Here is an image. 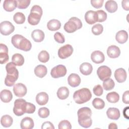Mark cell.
Masks as SVG:
<instances>
[{
	"label": "cell",
	"instance_id": "ffe728a7",
	"mask_svg": "<svg viewBox=\"0 0 129 129\" xmlns=\"http://www.w3.org/2000/svg\"><path fill=\"white\" fill-rule=\"evenodd\" d=\"M34 126V123L33 119L27 116L23 118L20 123V127L22 129H32Z\"/></svg>",
	"mask_w": 129,
	"mask_h": 129
},
{
	"label": "cell",
	"instance_id": "484cf974",
	"mask_svg": "<svg viewBox=\"0 0 129 129\" xmlns=\"http://www.w3.org/2000/svg\"><path fill=\"white\" fill-rule=\"evenodd\" d=\"M47 68L44 65H38L34 69V73L35 75L40 78H42L45 76L47 74Z\"/></svg>",
	"mask_w": 129,
	"mask_h": 129
},
{
	"label": "cell",
	"instance_id": "ba28073f",
	"mask_svg": "<svg viewBox=\"0 0 129 129\" xmlns=\"http://www.w3.org/2000/svg\"><path fill=\"white\" fill-rule=\"evenodd\" d=\"M15 30V27L11 22L8 21H5L0 24L1 33L5 36L11 34Z\"/></svg>",
	"mask_w": 129,
	"mask_h": 129
},
{
	"label": "cell",
	"instance_id": "f1b7e54d",
	"mask_svg": "<svg viewBox=\"0 0 129 129\" xmlns=\"http://www.w3.org/2000/svg\"><path fill=\"white\" fill-rule=\"evenodd\" d=\"M118 6L117 3L113 0L107 1L105 4V8L109 13H113L117 10Z\"/></svg>",
	"mask_w": 129,
	"mask_h": 129
},
{
	"label": "cell",
	"instance_id": "ee69618b",
	"mask_svg": "<svg viewBox=\"0 0 129 129\" xmlns=\"http://www.w3.org/2000/svg\"><path fill=\"white\" fill-rule=\"evenodd\" d=\"M54 40L59 43H63L65 41V38L63 34L59 32H56L54 34Z\"/></svg>",
	"mask_w": 129,
	"mask_h": 129
},
{
	"label": "cell",
	"instance_id": "4fadbf2b",
	"mask_svg": "<svg viewBox=\"0 0 129 129\" xmlns=\"http://www.w3.org/2000/svg\"><path fill=\"white\" fill-rule=\"evenodd\" d=\"M6 70L9 76L14 77L18 79L19 72L16 68V65L13 62H10L6 66Z\"/></svg>",
	"mask_w": 129,
	"mask_h": 129
},
{
	"label": "cell",
	"instance_id": "f6af8a7d",
	"mask_svg": "<svg viewBox=\"0 0 129 129\" xmlns=\"http://www.w3.org/2000/svg\"><path fill=\"white\" fill-rule=\"evenodd\" d=\"M93 91L94 94L97 96L102 95L103 93V88L100 85H97L95 86L93 89Z\"/></svg>",
	"mask_w": 129,
	"mask_h": 129
},
{
	"label": "cell",
	"instance_id": "3957f363",
	"mask_svg": "<svg viewBox=\"0 0 129 129\" xmlns=\"http://www.w3.org/2000/svg\"><path fill=\"white\" fill-rule=\"evenodd\" d=\"M92 94L90 90L86 88H83L76 91L73 95L75 102L79 104H83L91 99Z\"/></svg>",
	"mask_w": 129,
	"mask_h": 129
},
{
	"label": "cell",
	"instance_id": "d6a6232c",
	"mask_svg": "<svg viewBox=\"0 0 129 129\" xmlns=\"http://www.w3.org/2000/svg\"><path fill=\"white\" fill-rule=\"evenodd\" d=\"M106 99L109 102L115 103L119 101V95L116 92H111L107 94Z\"/></svg>",
	"mask_w": 129,
	"mask_h": 129
},
{
	"label": "cell",
	"instance_id": "277c9868",
	"mask_svg": "<svg viewBox=\"0 0 129 129\" xmlns=\"http://www.w3.org/2000/svg\"><path fill=\"white\" fill-rule=\"evenodd\" d=\"M43 14L41 7L38 5L33 6L30 10V13L28 17V22L31 25H37L40 20Z\"/></svg>",
	"mask_w": 129,
	"mask_h": 129
},
{
	"label": "cell",
	"instance_id": "6da1fadb",
	"mask_svg": "<svg viewBox=\"0 0 129 129\" xmlns=\"http://www.w3.org/2000/svg\"><path fill=\"white\" fill-rule=\"evenodd\" d=\"M78 123L83 127L88 128L92 124V120L91 118L92 111L87 107H82L79 109L77 112Z\"/></svg>",
	"mask_w": 129,
	"mask_h": 129
},
{
	"label": "cell",
	"instance_id": "e0dca14e",
	"mask_svg": "<svg viewBox=\"0 0 129 129\" xmlns=\"http://www.w3.org/2000/svg\"><path fill=\"white\" fill-rule=\"evenodd\" d=\"M107 54L110 58H117L120 54V50L118 46L114 45H110L107 49Z\"/></svg>",
	"mask_w": 129,
	"mask_h": 129
},
{
	"label": "cell",
	"instance_id": "83f0119b",
	"mask_svg": "<svg viewBox=\"0 0 129 129\" xmlns=\"http://www.w3.org/2000/svg\"><path fill=\"white\" fill-rule=\"evenodd\" d=\"M61 27V23L56 19H52L49 21L47 24V27L50 31H56L60 29Z\"/></svg>",
	"mask_w": 129,
	"mask_h": 129
},
{
	"label": "cell",
	"instance_id": "60d3db41",
	"mask_svg": "<svg viewBox=\"0 0 129 129\" xmlns=\"http://www.w3.org/2000/svg\"><path fill=\"white\" fill-rule=\"evenodd\" d=\"M30 0H17V7L20 9H26L30 5Z\"/></svg>",
	"mask_w": 129,
	"mask_h": 129
},
{
	"label": "cell",
	"instance_id": "8992f818",
	"mask_svg": "<svg viewBox=\"0 0 129 129\" xmlns=\"http://www.w3.org/2000/svg\"><path fill=\"white\" fill-rule=\"evenodd\" d=\"M26 101L23 99H17L14 102L13 112L17 116H21L25 113Z\"/></svg>",
	"mask_w": 129,
	"mask_h": 129
},
{
	"label": "cell",
	"instance_id": "1f68e13d",
	"mask_svg": "<svg viewBox=\"0 0 129 129\" xmlns=\"http://www.w3.org/2000/svg\"><path fill=\"white\" fill-rule=\"evenodd\" d=\"M12 60L16 66H22L24 63V58L23 56L20 53H15L12 57Z\"/></svg>",
	"mask_w": 129,
	"mask_h": 129
},
{
	"label": "cell",
	"instance_id": "603a6c76",
	"mask_svg": "<svg viewBox=\"0 0 129 129\" xmlns=\"http://www.w3.org/2000/svg\"><path fill=\"white\" fill-rule=\"evenodd\" d=\"M92 71L93 67L92 64L89 62H83L80 66V71L84 75L88 76L90 75Z\"/></svg>",
	"mask_w": 129,
	"mask_h": 129
},
{
	"label": "cell",
	"instance_id": "836d02e7",
	"mask_svg": "<svg viewBox=\"0 0 129 129\" xmlns=\"http://www.w3.org/2000/svg\"><path fill=\"white\" fill-rule=\"evenodd\" d=\"M25 16L24 14L21 12H17L13 16L14 22L18 24H22L25 21Z\"/></svg>",
	"mask_w": 129,
	"mask_h": 129
},
{
	"label": "cell",
	"instance_id": "74e56055",
	"mask_svg": "<svg viewBox=\"0 0 129 129\" xmlns=\"http://www.w3.org/2000/svg\"><path fill=\"white\" fill-rule=\"evenodd\" d=\"M97 13V21L99 22H103L105 21L107 17L106 12L103 10H100L96 11Z\"/></svg>",
	"mask_w": 129,
	"mask_h": 129
},
{
	"label": "cell",
	"instance_id": "8fae6325",
	"mask_svg": "<svg viewBox=\"0 0 129 129\" xmlns=\"http://www.w3.org/2000/svg\"><path fill=\"white\" fill-rule=\"evenodd\" d=\"M13 92L17 97H23L27 93V87L24 84L19 83L14 85L13 87Z\"/></svg>",
	"mask_w": 129,
	"mask_h": 129
},
{
	"label": "cell",
	"instance_id": "8d00e7d4",
	"mask_svg": "<svg viewBox=\"0 0 129 129\" xmlns=\"http://www.w3.org/2000/svg\"><path fill=\"white\" fill-rule=\"evenodd\" d=\"M38 60L42 62L45 63L47 62L49 59V54L46 50H42L39 53L38 55Z\"/></svg>",
	"mask_w": 129,
	"mask_h": 129
},
{
	"label": "cell",
	"instance_id": "9a60e30c",
	"mask_svg": "<svg viewBox=\"0 0 129 129\" xmlns=\"http://www.w3.org/2000/svg\"><path fill=\"white\" fill-rule=\"evenodd\" d=\"M116 81L118 83L124 82L126 79V72L123 68H119L115 70L114 74Z\"/></svg>",
	"mask_w": 129,
	"mask_h": 129
},
{
	"label": "cell",
	"instance_id": "d4e9b609",
	"mask_svg": "<svg viewBox=\"0 0 129 129\" xmlns=\"http://www.w3.org/2000/svg\"><path fill=\"white\" fill-rule=\"evenodd\" d=\"M128 39V34L125 30H122L118 31L115 35L116 40L120 44H123Z\"/></svg>",
	"mask_w": 129,
	"mask_h": 129
},
{
	"label": "cell",
	"instance_id": "7bdbcfd3",
	"mask_svg": "<svg viewBox=\"0 0 129 129\" xmlns=\"http://www.w3.org/2000/svg\"><path fill=\"white\" fill-rule=\"evenodd\" d=\"M36 109L35 106L30 103V102H26V107H25V113H33Z\"/></svg>",
	"mask_w": 129,
	"mask_h": 129
},
{
	"label": "cell",
	"instance_id": "c3c4849f",
	"mask_svg": "<svg viewBox=\"0 0 129 129\" xmlns=\"http://www.w3.org/2000/svg\"><path fill=\"white\" fill-rule=\"evenodd\" d=\"M122 101L124 103H129V91H125L122 95Z\"/></svg>",
	"mask_w": 129,
	"mask_h": 129
},
{
	"label": "cell",
	"instance_id": "4316f807",
	"mask_svg": "<svg viewBox=\"0 0 129 129\" xmlns=\"http://www.w3.org/2000/svg\"><path fill=\"white\" fill-rule=\"evenodd\" d=\"M0 98L2 102L4 103H8L12 100L13 98V95L11 91L9 90L4 89L1 92Z\"/></svg>",
	"mask_w": 129,
	"mask_h": 129
},
{
	"label": "cell",
	"instance_id": "ac0fdd59",
	"mask_svg": "<svg viewBox=\"0 0 129 129\" xmlns=\"http://www.w3.org/2000/svg\"><path fill=\"white\" fill-rule=\"evenodd\" d=\"M85 20L86 22L90 25L94 24L97 22L96 11L92 10L88 11L85 15Z\"/></svg>",
	"mask_w": 129,
	"mask_h": 129
},
{
	"label": "cell",
	"instance_id": "7c38bea8",
	"mask_svg": "<svg viewBox=\"0 0 129 129\" xmlns=\"http://www.w3.org/2000/svg\"><path fill=\"white\" fill-rule=\"evenodd\" d=\"M9 59L8 55V48L7 46L3 43L0 44V63L4 64Z\"/></svg>",
	"mask_w": 129,
	"mask_h": 129
},
{
	"label": "cell",
	"instance_id": "d6986e66",
	"mask_svg": "<svg viewBox=\"0 0 129 129\" xmlns=\"http://www.w3.org/2000/svg\"><path fill=\"white\" fill-rule=\"evenodd\" d=\"M106 115L109 119L117 120L120 117V113L118 108L115 107H110L106 111Z\"/></svg>",
	"mask_w": 129,
	"mask_h": 129
},
{
	"label": "cell",
	"instance_id": "7402d4cb",
	"mask_svg": "<svg viewBox=\"0 0 129 129\" xmlns=\"http://www.w3.org/2000/svg\"><path fill=\"white\" fill-rule=\"evenodd\" d=\"M31 37L34 41L40 42L44 40L45 34L43 31L40 29H36L31 33Z\"/></svg>",
	"mask_w": 129,
	"mask_h": 129
},
{
	"label": "cell",
	"instance_id": "ab89813d",
	"mask_svg": "<svg viewBox=\"0 0 129 129\" xmlns=\"http://www.w3.org/2000/svg\"><path fill=\"white\" fill-rule=\"evenodd\" d=\"M38 115L40 117L45 118L47 117L50 114L49 110L47 107H41L39 109L38 111Z\"/></svg>",
	"mask_w": 129,
	"mask_h": 129
},
{
	"label": "cell",
	"instance_id": "52a82bcc",
	"mask_svg": "<svg viewBox=\"0 0 129 129\" xmlns=\"http://www.w3.org/2000/svg\"><path fill=\"white\" fill-rule=\"evenodd\" d=\"M97 74L99 78L101 81H104L110 78L111 76V70L106 66H102L98 68Z\"/></svg>",
	"mask_w": 129,
	"mask_h": 129
},
{
	"label": "cell",
	"instance_id": "5b68a950",
	"mask_svg": "<svg viewBox=\"0 0 129 129\" xmlns=\"http://www.w3.org/2000/svg\"><path fill=\"white\" fill-rule=\"evenodd\" d=\"M82 27V23L81 21L77 17H71L67 23H66L63 27V29L67 32L71 33L81 29Z\"/></svg>",
	"mask_w": 129,
	"mask_h": 129
},
{
	"label": "cell",
	"instance_id": "f546056e",
	"mask_svg": "<svg viewBox=\"0 0 129 129\" xmlns=\"http://www.w3.org/2000/svg\"><path fill=\"white\" fill-rule=\"evenodd\" d=\"M69 95V90L66 87H60L57 91V96L61 100L67 99Z\"/></svg>",
	"mask_w": 129,
	"mask_h": 129
},
{
	"label": "cell",
	"instance_id": "f907efd6",
	"mask_svg": "<svg viewBox=\"0 0 129 129\" xmlns=\"http://www.w3.org/2000/svg\"><path fill=\"white\" fill-rule=\"evenodd\" d=\"M128 106L125 107L123 110V115L124 118L128 119Z\"/></svg>",
	"mask_w": 129,
	"mask_h": 129
},
{
	"label": "cell",
	"instance_id": "2e32d148",
	"mask_svg": "<svg viewBox=\"0 0 129 129\" xmlns=\"http://www.w3.org/2000/svg\"><path fill=\"white\" fill-rule=\"evenodd\" d=\"M81 81V78L77 74L72 73L68 78V84L72 87H78L80 84Z\"/></svg>",
	"mask_w": 129,
	"mask_h": 129
},
{
	"label": "cell",
	"instance_id": "816d5d0a",
	"mask_svg": "<svg viewBox=\"0 0 129 129\" xmlns=\"http://www.w3.org/2000/svg\"><path fill=\"white\" fill-rule=\"evenodd\" d=\"M108 128H109V129H117V126L115 123L112 122L109 124Z\"/></svg>",
	"mask_w": 129,
	"mask_h": 129
},
{
	"label": "cell",
	"instance_id": "f35d334b",
	"mask_svg": "<svg viewBox=\"0 0 129 129\" xmlns=\"http://www.w3.org/2000/svg\"><path fill=\"white\" fill-rule=\"evenodd\" d=\"M103 31V27L100 24H95L92 27V32L95 35H99L101 34Z\"/></svg>",
	"mask_w": 129,
	"mask_h": 129
},
{
	"label": "cell",
	"instance_id": "b9f144b4",
	"mask_svg": "<svg viewBox=\"0 0 129 129\" xmlns=\"http://www.w3.org/2000/svg\"><path fill=\"white\" fill-rule=\"evenodd\" d=\"M58 127L59 129H71L72 125L68 120H63L59 122Z\"/></svg>",
	"mask_w": 129,
	"mask_h": 129
},
{
	"label": "cell",
	"instance_id": "44dd1931",
	"mask_svg": "<svg viewBox=\"0 0 129 129\" xmlns=\"http://www.w3.org/2000/svg\"><path fill=\"white\" fill-rule=\"evenodd\" d=\"M36 101L39 105H45L48 101L49 97L46 92H42L38 93L36 96Z\"/></svg>",
	"mask_w": 129,
	"mask_h": 129
},
{
	"label": "cell",
	"instance_id": "7dc6e473",
	"mask_svg": "<svg viewBox=\"0 0 129 129\" xmlns=\"http://www.w3.org/2000/svg\"><path fill=\"white\" fill-rule=\"evenodd\" d=\"M42 129H45V128H51V129H54V126L53 124L50 121H45L43 122L41 126Z\"/></svg>",
	"mask_w": 129,
	"mask_h": 129
},
{
	"label": "cell",
	"instance_id": "9c48e42d",
	"mask_svg": "<svg viewBox=\"0 0 129 129\" xmlns=\"http://www.w3.org/2000/svg\"><path fill=\"white\" fill-rule=\"evenodd\" d=\"M66 67L62 64L57 65L53 68L50 72V75L53 78H58L64 77L67 74Z\"/></svg>",
	"mask_w": 129,
	"mask_h": 129
},
{
	"label": "cell",
	"instance_id": "681fc988",
	"mask_svg": "<svg viewBox=\"0 0 129 129\" xmlns=\"http://www.w3.org/2000/svg\"><path fill=\"white\" fill-rule=\"evenodd\" d=\"M121 5L122 7V8L128 11L129 10V1L128 0H123L121 2Z\"/></svg>",
	"mask_w": 129,
	"mask_h": 129
},
{
	"label": "cell",
	"instance_id": "30bf717a",
	"mask_svg": "<svg viewBox=\"0 0 129 129\" xmlns=\"http://www.w3.org/2000/svg\"><path fill=\"white\" fill-rule=\"evenodd\" d=\"M73 48L70 44H66L60 47L58 50V56L61 59H65L70 56L73 52Z\"/></svg>",
	"mask_w": 129,
	"mask_h": 129
},
{
	"label": "cell",
	"instance_id": "4dcf8cb0",
	"mask_svg": "<svg viewBox=\"0 0 129 129\" xmlns=\"http://www.w3.org/2000/svg\"><path fill=\"white\" fill-rule=\"evenodd\" d=\"M13 122V118L9 115L6 114L2 116L1 118V123L2 125L5 127H9L11 126Z\"/></svg>",
	"mask_w": 129,
	"mask_h": 129
},
{
	"label": "cell",
	"instance_id": "7a4b0ae2",
	"mask_svg": "<svg viewBox=\"0 0 129 129\" xmlns=\"http://www.w3.org/2000/svg\"><path fill=\"white\" fill-rule=\"evenodd\" d=\"M11 42L15 47L25 51L30 50L32 47L31 42L20 34L13 35L11 38Z\"/></svg>",
	"mask_w": 129,
	"mask_h": 129
},
{
	"label": "cell",
	"instance_id": "5bb4252c",
	"mask_svg": "<svg viewBox=\"0 0 129 129\" xmlns=\"http://www.w3.org/2000/svg\"><path fill=\"white\" fill-rule=\"evenodd\" d=\"M91 58L93 62L99 64L102 63L105 60V56L102 52L99 50H95L91 54Z\"/></svg>",
	"mask_w": 129,
	"mask_h": 129
},
{
	"label": "cell",
	"instance_id": "bcb514c9",
	"mask_svg": "<svg viewBox=\"0 0 129 129\" xmlns=\"http://www.w3.org/2000/svg\"><path fill=\"white\" fill-rule=\"evenodd\" d=\"M103 2H104L103 0H91V5L96 9H99L101 8L103 6Z\"/></svg>",
	"mask_w": 129,
	"mask_h": 129
},
{
	"label": "cell",
	"instance_id": "cb8c5ba5",
	"mask_svg": "<svg viewBox=\"0 0 129 129\" xmlns=\"http://www.w3.org/2000/svg\"><path fill=\"white\" fill-rule=\"evenodd\" d=\"M17 7V1L5 0L3 3V8L7 12L13 11Z\"/></svg>",
	"mask_w": 129,
	"mask_h": 129
},
{
	"label": "cell",
	"instance_id": "d590c367",
	"mask_svg": "<svg viewBox=\"0 0 129 129\" xmlns=\"http://www.w3.org/2000/svg\"><path fill=\"white\" fill-rule=\"evenodd\" d=\"M115 86V83L114 81L111 79L109 78L104 81L103 82V88L106 91H109L112 90Z\"/></svg>",
	"mask_w": 129,
	"mask_h": 129
},
{
	"label": "cell",
	"instance_id": "e575fe53",
	"mask_svg": "<svg viewBox=\"0 0 129 129\" xmlns=\"http://www.w3.org/2000/svg\"><path fill=\"white\" fill-rule=\"evenodd\" d=\"M92 105L97 109H102L105 106V102L103 99L99 98H95L92 101Z\"/></svg>",
	"mask_w": 129,
	"mask_h": 129
}]
</instances>
